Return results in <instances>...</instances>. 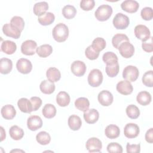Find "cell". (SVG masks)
Returning a JSON list of instances; mask_svg holds the SVG:
<instances>
[{
    "instance_id": "1",
    "label": "cell",
    "mask_w": 153,
    "mask_h": 153,
    "mask_svg": "<svg viewBox=\"0 0 153 153\" xmlns=\"http://www.w3.org/2000/svg\"><path fill=\"white\" fill-rule=\"evenodd\" d=\"M52 34L54 40L59 42L65 41L69 36L68 27L64 23H59L53 29Z\"/></svg>"
},
{
    "instance_id": "2",
    "label": "cell",
    "mask_w": 153,
    "mask_h": 153,
    "mask_svg": "<svg viewBox=\"0 0 153 153\" xmlns=\"http://www.w3.org/2000/svg\"><path fill=\"white\" fill-rule=\"evenodd\" d=\"M112 13V7L107 4L99 6L94 13L96 18L100 22H104L109 19Z\"/></svg>"
},
{
    "instance_id": "3",
    "label": "cell",
    "mask_w": 153,
    "mask_h": 153,
    "mask_svg": "<svg viewBox=\"0 0 153 153\" xmlns=\"http://www.w3.org/2000/svg\"><path fill=\"white\" fill-rule=\"evenodd\" d=\"M88 82L93 87H99L103 81V75L98 69H92L88 75Z\"/></svg>"
},
{
    "instance_id": "4",
    "label": "cell",
    "mask_w": 153,
    "mask_h": 153,
    "mask_svg": "<svg viewBox=\"0 0 153 153\" xmlns=\"http://www.w3.org/2000/svg\"><path fill=\"white\" fill-rule=\"evenodd\" d=\"M112 23L116 29H125L128 26L130 20L128 16L121 13H118L114 17Z\"/></svg>"
},
{
    "instance_id": "5",
    "label": "cell",
    "mask_w": 153,
    "mask_h": 153,
    "mask_svg": "<svg viewBox=\"0 0 153 153\" xmlns=\"http://www.w3.org/2000/svg\"><path fill=\"white\" fill-rule=\"evenodd\" d=\"M139 75V72L138 69L132 65L127 66L123 72V78L130 82L135 81L137 79Z\"/></svg>"
},
{
    "instance_id": "6",
    "label": "cell",
    "mask_w": 153,
    "mask_h": 153,
    "mask_svg": "<svg viewBox=\"0 0 153 153\" xmlns=\"http://www.w3.org/2000/svg\"><path fill=\"white\" fill-rule=\"evenodd\" d=\"M134 35L137 38L143 42L148 40L151 37V32L147 26L143 25H137L134 27Z\"/></svg>"
},
{
    "instance_id": "7",
    "label": "cell",
    "mask_w": 153,
    "mask_h": 153,
    "mask_svg": "<svg viewBox=\"0 0 153 153\" xmlns=\"http://www.w3.org/2000/svg\"><path fill=\"white\" fill-rule=\"evenodd\" d=\"M118 50L120 54L126 59L131 57L134 53V46L130 41H125L121 44L118 47Z\"/></svg>"
},
{
    "instance_id": "8",
    "label": "cell",
    "mask_w": 153,
    "mask_h": 153,
    "mask_svg": "<svg viewBox=\"0 0 153 153\" xmlns=\"http://www.w3.org/2000/svg\"><path fill=\"white\" fill-rule=\"evenodd\" d=\"M37 48V44L33 40H26L24 41L21 45L22 53L26 56H32L35 53V50Z\"/></svg>"
},
{
    "instance_id": "9",
    "label": "cell",
    "mask_w": 153,
    "mask_h": 153,
    "mask_svg": "<svg viewBox=\"0 0 153 153\" xmlns=\"http://www.w3.org/2000/svg\"><path fill=\"white\" fill-rule=\"evenodd\" d=\"M16 68L18 71L23 74H27L32 69V65L30 60L25 58L19 59L16 63Z\"/></svg>"
},
{
    "instance_id": "10",
    "label": "cell",
    "mask_w": 153,
    "mask_h": 153,
    "mask_svg": "<svg viewBox=\"0 0 153 153\" xmlns=\"http://www.w3.org/2000/svg\"><path fill=\"white\" fill-rule=\"evenodd\" d=\"M85 147L90 152H100L102 148V143L98 138L91 137L86 142Z\"/></svg>"
},
{
    "instance_id": "11",
    "label": "cell",
    "mask_w": 153,
    "mask_h": 153,
    "mask_svg": "<svg viewBox=\"0 0 153 153\" xmlns=\"http://www.w3.org/2000/svg\"><path fill=\"white\" fill-rule=\"evenodd\" d=\"M140 132L139 126L135 123H128L124 128V134L125 136L129 139L136 137Z\"/></svg>"
},
{
    "instance_id": "12",
    "label": "cell",
    "mask_w": 153,
    "mask_h": 153,
    "mask_svg": "<svg viewBox=\"0 0 153 153\" xmlns=\"http://www.w3.org/2000/svg\"><path fill=\"white\" fill-rule=\"evenodd\" d=\"M99 102L103 106H108L113 102L114 97L112 93L108 90L101 91L97 96Z\"/></svg>"
},
{
    "instance_id": "13",
    "label": "cell",
    "mask_w": 153,
    "mask_h": 153,
    "mask_svg": "<svg viewBox=\"0 0 153 153\" xmlns=\"http://www.w3.org/2000/svg\"><path fill=\"white\" fill-rule=\"evenodd\" d=\"M117 90L118 93L123 95L130 94L133 90L131 84L128 81H121L118 82L116 86Z\"/></svg>"
},
{
    "instance_id": "14",
    "label": "cell",
    "mask_w": 153,
    "mask_h": 153,
    "mask_svg": "<svg viewBox=\"0 0 153 153\" xmlns=\"http://www.w3.org/2000/svg\"><path fill=\"white\" fill-rule=\"evenodd\" d=\"M86 66L85 63L81 60L74 61L71 66L72 72L76 76H81L86 72Z\"/></svg>"
},
{
    "instance_id": "15",
    "label": "cell",
    "mask_w": 153,
    "mask_h": 153,
    "mask_svg": "<svg viewBox=\"0 0 153 153\" xmlns=\"http://www.w3.org/2000/svg\"><path fill=\"white\" fill-rule=\"evenodd\" d=\"M27 126L31 131H36L42 126V119L38 115H31L27 119Z\"/></svg>"
},
{
    "instance_id": "16",
    "label": "cell",
    "mask_w": 153,
    "mask_h": 153,
    "mask_svg": "<svg viewBox=\"0 0 153 153\" xmlns=\"http://www.w3.org/2000/svg\"><path fill=\"white\" fill-rule=\"evenodd\" d=\"M139 7V3L134 0H126L121 4L122 10L130 13H136L138 10Z\"/></svg>"
},
{
    "instance_id": "17",
    "label": "cell",
    "mask_w": 153,
    "mask_h": 153,
    "mask_svg": "<svg viewBox=\"0 0 153 153\" xmlns=\"http://www.w3.org/2000/svg\"><path fill=\"white\" fill-rule=\"evenodd\" d=\"M84 118L86 123L88 124H94L97 121L99 118V112L95 109H88L84 112Z\"/></svg>"
},
{
    "instance_id": "18",
    "label": "cell",
    "mask_w": 153,
    "mask_h": 153,
    "mask_svg": "<svg viewBox=\"0 0 153 153\" xmlns=\"http://www.w3.org/2000/svg\"><path fill=\"white\" fill-rule=\"evenodd\" d=\"M3 33L7 36L13 38L14 39H18L20 36L21 32L12 27L10 23L5 24L2 27Z\"/></svg>"
},
{
    "instance_id": "19",
    "label": "cell",
    "mask_w": 153,
    "mask_h": 153,
    "mask_svg": "<svg viewBox=\"0 0 153 153\" xmlns=\"http://www.w3.org/2000/svg\"><path fill=\"white\" fill-rule=\"evenodd\" d=\"M17 105L19 109L24 113H30L33 109L32 105L30 101L27 98L23 97L20 99L17 102Z\"/></svg>"
},
{
    "instance_id": "20",
    "label": "cell",
    "mask_w": 153,
    "mask_h": 153,
    "mask_svg": "<svg viewBox=\"0 0 153 153\" xmlns=\"http://www.w3.org/2000/svg\"><path fill=\"white\" fill-rule=\"evenodd\" d=\"M1 113L5 120H12L16 116V111L13 105H6L2 107Z\"/></svg>"
},
{
    "instance_id": "21",
    "label": "cell",
    "mask_w": 153,
    "mask_h": 153,
    "mask_svg": "<svg viewBox=\"0 0 153 153\" xmlns=\"http://www.w3.org/2000/svg\"><path fill=\"white\" fill-rule=\"evenodd\" d=\"M17 49V45L15 42L10 40L4 41L1 46V50L7 54H13Z\"/></svg>"
},
{
    "instance_id": "22",
    "label": "cell",
    "mask_w": 153,
    "mask_h": 153,
    "mask_svg": "<svg viewBox=\"0 0 153 153\" xmlns=\"http://www.w3.org/2000/svg\"><path fill=\"white\" fill-rule=\"evenodd\" d=\"M105 134L107 137L114 139L117 138L120 134V128L115 124L108 125L105 130Z\"/></svg>"
},
{
    "instance_id": "23",
    "label": "cell",
    "mask_w": 153,
    "mask_h": 153,
    "mask_svg": "<svg viewBox=\"0 0 153 153\" xmlns=\"http://www.w3.org/2000/svg\"><path fill=\"white\" fill-rule=\"evenodd\" d=\"M46 76L48 81L52 82L58 81L61 78L60 71L54 67L48 68L46 72Z\"/></svg>"
},
{
    "instance_id": "24",
    "label": "cell",
    "mask_w": 153,
    "mask_h": 153,
    "mask_svg": "<svg viewBox=\"0 0 153 153\" xmlns=\"http://www.w3.org/2000/svg\"><path fill=\"white\" fill-rule=\"evenodd\" d=\"M151 95L146 91H142L139 92L136 97L137 102L142 106H146L151 102Z\"/></svg>"
},
{
    "instance_id": "25",
    "label": "cell",
    "mask_w": 153,
    "mask_h": 153,
    "mask_svg": "<svg viewBox=\"0 0 153 153\" xmlns=\"http://www.w3.org/2000/svg\"><path fill=\"white\" fill-rule=\"evenodd\" d=\"M13 68V62L8 58H1L0 60V72L2 74H9Z\"/></svg>"
},
{
    "instance_id": "26",
    "label": "cell",
    "mask_w": 153,
    "mask_h": 153,
    "mask_svg": "<svg viewBox=\"0 0 153 153\" xmlns=\"http://www.w3.org/2000/svg\"><path fill=\"white\" fill-rule=\"evenodd\" d=\"M68 123L69 128L74 131L79 130L82 125L81 118L76 115H71L68 118Z\"/></svg>"
},
{
    "instance_id": "27",
    "label": "cell",
    "mask_w": 153,
    "mask_h": 153,
    "mask_svg": "<svg viewBox=\"0 0 153 153\" xmlns=\"http://www.w3.org/2000/svg\"><path fill=\"white\" fill-rule=\"evenodd\" d=\"M39 88L42 93L46 94H50L54 91L55 85L54 82H50L48 79H45L41 82L39 85Z\"/></svg>"
},
{
    "instance_id": "28",
    "label": "cell",
    "mask_w": 153,
    "mask_h": 153,
    "mask_svg": "<svg viewBox=\"0 0 153 153\" xmlns=\"http://www.w3.org/2000/svg\"><path fill=\"white\" fill-rule=\"evenodd\" d=\"M70 96L65 91H60L56 96V102L61 107H65L70 103Z\"/></svg>"
},
{
    "instance_id": "29",
    "label": "cell",
    "mask_w": 153,
    "mask_h": 153,
    "mask_svg": "<svg viewBox=\"0 0 153 153\" xmlns=\"http://www.w3.org/2000/svg\"><path fill=\"white\" fill-rule=\"evenodd\" d=\"M55 16L53 13L51 12H47L44 14L40 16L38 18L39 23L43 26L50 25L53 23L54 21Z\"/></svg>"
},
{
    "instance_id": "30",
    "label": "cell",
    "mask_w": 153,
    "mask_h": 153,
    "mask_svg": "<svg viewBox=\"0 0 153 153\" xmlns=\"http://www.w3.org/2000/svg\"><path fill=\"white\" fill-rule=\"evenodd\" d=\"M10 137L15 140H20L24 136V131L17 126H13L9 130Z\"/></svg>"
},
{
    "instance_id": "31",
    "label": "cell",
    "mask_w": 153,
    "mask_h": 153,
    "mask_svg": "<svg viewBox=\"0 0 153 153\" xmlns=\"http://www.w3.org/2000/svg\"><path fill=\"white\" fill-rule=\"evenodd\" d=\"M53 52V48L49 44H43L37 47L36 53L41 57H47Z\"/></svg>"
},
{
    "instance_id": "32",
    "label": "cell",
    "mask_w": 153,
    "mask_h": 153,
    "mask_svg": "<svg viewBox=\"0 0 153 153\" xmlns=\"http://www.w3.org/2000/svg\"><path fill=\"white\" fill-rule=\"evenodd\" d=\"M48 9V4L47 2H39L36 3L33 6V13L36 16L38 17L45 13Z\"/></svg>"
},
{
    "instance_id": "33",
    "label": "cell",
    "mask_w": 153,
    "mask_h": 153,
    "mask_svg": "<svg viewBox=\"0 0 153 153\" xmlns=\"http://www.w3.org/2000/svg\"><path fill=\"white\" fill-rule=\"evenodd\" d=\"M56 107L50 103H47L44 105L42 108V113L44 117L47 118H52L56 114Z\"/></svg>"
},
{
    "instance_id": "34",
    "label": "cell",
    "mask_w": 153,
    "mask_h": 153,
    "mask_svg": "<svg viewBox=\"0 0 153 153\" xmlns=\"http://www.w3.org/2000/svg\"><path fill=\"white\" fill-rule=\"evenodd\" d=\"M75 107L84 112L87 111L90 106V102L86 97H79L75 101Z\"/></svg>"
},
{
    "instance_id": "35",
    "label": "cell",
    "mask_w": 153,
    "mask_h": 153,
    "mask_svg": "<svg viewBox=\"0 0 153 153\" xmlns=\"http://www.w3.org/2000/svg\"><path fill=\"white\" fill-rule=\"evenodd\" d=\"M119 69L120 67L118 62H116L111 64H107L106 66L105 71L106 74L109 76L113 78L118 75L119 72Z\"/></svg>"
},
{
    "instance_id": "36",
    "label": "cell",
    "mask_w": 153,
    "mask_h": 153,
    "mask_svg": "<svg viewBox=\"0 0 153 153\" xmlns=\"http://www.w3.org/2000/svg\"><path fill=\"white\" fill-rule=\"evenodd\" d=\"M125 41H130L128 36L125 34L117 33L115 34L112 38V45L117 49H118L120 44Z\"/></svg>"
},
{
    "instance_id": "37",
    "label": "cell",
    "mask_w": 153,
    "mask_h": 153,
    "mask_svg": "<svg viewBox=\"0 0 153 153\" xmlns=\"http://www.w3.org/2000/svg\"><path fill=\"white\" fill-rule=\"evenodd\" d=\"M36 140L42 145H48L51 141V136L47 132L45 131H42L39 132L36 136Z\"/></svg>"
},
{
    "instance_id": "38",
    "label": "cell",
    "mask_w": 153,
    "mask_h": 153,
    "mask_svg": "<svg viewBox=\"0 0 153 153\" xmlns=\"http://www.w3.org/2000/svg\"><path fill=\"white\" fill-rule=\"evenodd\" d=\"M76 14V10L74 6L71 5H66L62 9V14L67 19L74 18Z\"/></svg>"
},
{
    "instance_id": "39",
    "label": "cell",
    "mask_w": 153,
    "mask_h": 153,
    "mask_svg": "<svg viewBox=\"0 0 153 153\" xmlns=\"http://www.w3.org/2000/svg\"><path fill=\"white\" fill-rule=\"evenodd\" d=\"M10 24L12 27L19 30L20 32L23 30L25 26V22L23 18L20 16L13 17L10 20Z\"/></svg>"
},
{
    "instance_id": "40",
    "label": "cell",
    "mask_w": 153,
    "mask_h": 153,
    "mask_svg": "<svg viewBox=\"0 0 153 153\" xmlns=\"http://www.w3.org/2000/svg\"><path fill=\"white\" fill-rule=\"evenodd\" d=\"M106 45V41L103 38L101 37H97L93 41L92 44L91 45L95 51L99 53L105 48Z\"/></svg>"
},
{
    "instance_id": "41",
    "label": "cell",
    "mask_w": 153,
    "mask_h": 153,
    "mask_svg": "<svg viewBox=\"0 0 153 153\" xmlns=\"http://www.w3.org/2000/svg\"><path fill=\"white\" fill-rule=\"evenodd\" d=\"M126 112L127 116L131 119H136L140 115V110L134 105H130L127 106Z\"/></svg>"
},
{
    "instance_id": "42",
    "label": "cell",
    "mask_w": 153,
    "mask_h": 153,
    "mask_svg": "<svg viewBox=\"0 0 153 153\" xmlns=\"http://www.w3.org/2000/svg\"><path fill=\"white\" fill-rule=\"evenodd\" d=\"M142 82L146 87L153 86V71L150 70L146 72L142 76Z\"/></svg>"
},
{
    "instance_id": "43",
    "label": "cell",
    "mask_w": 153,
    "mask_h": 153,
    "mask_svg": "<svg viewBox=\"0 0 153 153\" xmlns=\"http://www.w3.org/2000/svg\"><path fill=\"white\" fill-rule=\"evenodd\" d=\"M103 61L107 65L118 62L117 56L112 51H107L103 54L102 57Z\"/></svg>"
},
{
    "instance_id": "44",
    "label": "cell",
    "mask_w": 153,
    "mask_h": 153,
    "mask_svg": "<svg viewBox=\"0 0 153 153\" xmlns=\"http://www.w3.org/2000/svg\"><path fill=\"white\" fill-rule=\"evenodd\" d=\"M85 56H86L87 58H88L90 60H93L96 59L99 57V53L97 52L96 51H95L91 45H89L85 49Z\"/></svg>"
},
{
    "instance_id": "45",
    "label": "cell",
    "mask_w": 153,
    "mask_h": 153,
    "mask_svg": "<svg viewBox=\"0 0 153 153\" xmlns=\"http://www.w3.org/2000/svg\"><path fill=\"white\" fill-rule=\"evenodd\" d=\"M142 18L145 20H150L153 17L152 9L151 7H145L142 9L140 12Z\"/></svg>"
},
{
    "instance_id": "46",
    "label": "cell",
    "mask_w": 153,
    "mask_h": 153,
    "mask_svg": "<svg viewBox=\"0 0 153 153\" xmlns=\"http://www.w3.org/2000/svg\"><path fill=\"white\" fill-rule=\"evenodd\" d=\"M106 148L108 152H123V148L121 145L117 142H112L109 143Z\"/></svg>"
},
{
    "instance_id": "47",
    "label": "cell",
    "mask_w": 153,
    "mask_h": 153,
    "mask_svg": "<svg viewBox=\"0 0 153 153\" xmlns=\"http://www.w3.org/2000/svg\"><path fill=\"white\" fill-rule=\"evenodd\" d=\"M95 5L94 0H82L80 2V7L84 11L92 10Z\"/></svg>"
},
{
    "instance_id": "48",
    "label": "cell",
    "mask_w": 153,
    "mask_h": 153,
    "mask_svg": "<svg viewBox=\"0 0 153 153\" xmlns=\"http://www.w3.org/2000/svg\"><path fill=\"white\" fill-rule=\"evenodd\" d=\"M30 101L32 105L33 111H37L42 105V100L39 97H36V96L32 97L30 99Z\"/></svg>"
},
{
    "instance_id": "49",
    "label": "cell",
    "mask_w": 153,
    "mask_h": 153,
    "mask_svg": "<svg viewBox=\"0 0 153 153\" xmlns=\"http://www.w3.org/2000/svg\"><path fill=\"white\" fill-rule=\"evenodd\" d=\"M126 150L127 153H138L140 151V145L133 144L131 145L129 143H127Z\"/></svg>"
},
{
    "instance_id": "50",
    "label": "cell",
    "mask_w": 153,
    "mask_h": 153,
    "mask_svg": "<svg viewBox=\"0 0 153 153\" xmlns=\"http://www.w3.org/2000/svg\"><path fill=\"white\" fill-rule=\"evenodd\" d=\"M149 42H143L142 44V49L147 52V53H151L153 51V43H152V37L149 38Z\"/></svg>"
},
{
    "instance_id": "51",
    "label": "cell",
    "mask_w": 153,
    "mask_h": 153,
    "mask_svg": "<svg viewBox=\"0 0 153 153\" xmlns=\"http://www.w3.org/2000/svg\"><path fill=\"white\" fill-rule=\"evenodd\" d=\"M145 140L147 142L152 143L153 142V128H149L145 134Z\"/></svg>"
},
{
    "instance_id": "52",
    "label": "cell",
    "mask_w": 153,
    "mask_h": 153,
    "mask_svg": "<svg viewBox=\"0 0 153 153\" xmlns=\"http://www.w3.org/2000/svg\"><path fill=\"white\" fill-rule=\"evenodd\" d=\"M1 141H2L4 140V139H5V131H4V128L2 127H1Z\"/></svg>"
}]
</instances>
